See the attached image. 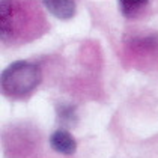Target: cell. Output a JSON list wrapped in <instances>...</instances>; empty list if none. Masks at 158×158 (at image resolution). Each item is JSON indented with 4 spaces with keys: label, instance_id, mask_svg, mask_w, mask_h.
I'll return each instance as SVG.
<instances>
[{
    "label": "cell",
    "instance_id": "1",
    "mask_svg": "<svg viewBox=\"0 0 158 158\" xmlns=\"http://www.w3.org/2000/svg\"><path fill=\"white\" fill-rule=\"evenodd\" d=\"M2 90L9 98H24L41 83V71L35 63L18 60L11 63L2 73Z\"/></svg>",
    "mask_w": 158,
    "mask_h": 158
},
{
    "label": "cell",
    "instance_id": "4",
    "mask_svg": "<svg viewBox=\"0 0 158 158\" xmlns=\"http://www.w3.org/2000/svg\"><path fill=\"white\" fill-rule=\"evenodd\" d=\"M42 2L47 11L59 20H69L75 15L74 0H42Z\"/></svg>",
    "mask_w": 158,
    "mask_h": 158
},
{
    "label": "cell",
    "instance_id": "3",
    "mask_svg": "<svg viewBox=\"0 0 158 158\" xmlns=\"http://www.w3.org/2000/svg\"><path fill=\"white\" fill-rule=\"evenodd\" d=\"M50 145L51 148L63 155H73L77 149V143L74 137L65 130H57L50 135Z\"/></svg>",
    "mask_w": 158,
    "mask_h": 158
},
{
    "label": "cell",
    "instance_id": "2",
    "mask_svg": "<svg viewBox=\"0 0 158 158\" xmlns=\"http://www.w3.org/2000/svg\"><path fill=\"white\" fill-rule=\"evenodd\" d=\"M18 8L15 0H0V32L2 39L6 41L15 33Z\"/></svg>",
    "mask_w": 158,
    "mask_h": 158
},
{
    "label": "cell",
    "instance_id": "6",
    "mask_svg": "<svg viewBox=\"0 0 158 158\" xmlns=\"http://www.w3.org/2000/svg\"><path fill=\"white\" fill-rule=\"evenodd\" d=\"M131 45L137 51H154L158 48V36L157 35H146V36L134 38Z\"/></svg>",
    "mask_w": 158,
    "mask_h": 158
},
{
    "label": "cell",
    "instance_id": "5",
    "mask_svg": "<svg viewBox=\"0 0 158 158\" xmlns=\"http://www.w3.org/2000/svg\"><path fill=\"white\" fill-rule=\"evenodd\" d=\"M149 0H119V9L123 17L133 18L146 8Z\"/></svg>",
    "mask_w": 158,
    "mask_h": 158
},
{
    "label": "cell",
    "instance_id": "7",
    "mask_svg": "<svg viewBox=\"0 0 158 158\" xmlns=\"http://www.w3.org/2000/svg\"><path fill=\"white\" fill-rule=\"evenodd\" d=\"M57 114H59V118L63 119L65 122L74 121V109L69 107V106H63V107H60L59 111H57Z\"/></svg>",
    "mask_w": 158,
    "mask_h": 158
}]
</instances>
